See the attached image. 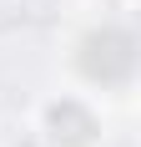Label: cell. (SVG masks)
<instances>
[{
    "instance_id": "2",
    "label": "cell",
    "mask_w": 141,
    "mask_h": 147,
    "mask_svg": "<svg viewBox=\"0 0 141 147\" xmlns=\"http://www.w3.org/2000/svg\"><path fill=\"white\" fill-rule=\"evenodd\" d=\"M51 127H56V137H61V142H70V147H86V142H91V132H96L91 112H81L76 102L51 107Z\"/></svg>"
},
{
    "instance_id": "1",
    "label": "cell",
    "mask_w": 141,
    "mask_h": 147,
    "mask_svg": "<svg viewBox=\"0 0 141 147\" xmlns=\"http://www.w3.org/2000/svg\"><path fill=\"white\" fill-rule=\"evenodd\" d=\"M131 66H136V41L126 30L106 26V30H91L81 41V71L101 86H121L131 76Z\"/></svg>"
}]
</instances>
